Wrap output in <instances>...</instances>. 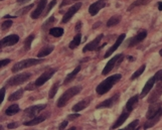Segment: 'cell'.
Here are the masks:
<instances>
[{
    "label": "cell",
    "instance_id": "3",
    "mask_svg": "<svg viewBox=\"0 0 162 130\" xmlns=\"http://www.w3.org/2000/svg\"><path fill=\"white\" fill-rule=\"evenodd\" d=\"M43 58H26V60L20 61V62L16 63L12 68V73H18L19 71L23 70V69L32 67V66H36L38 64L42 63Z\"/></svg>",
    "mask_w": 162,
    "mask_h": 130
},
{
    "label": "cell",
    "instance_id": "18",
    "mask_svg": "<svg viewBox=\"0 0 162 130\" xmlns=\"http://www.w3.org/2000/svg\"><path fill=\"white\" fill-rule=\"evenodd\" d=\"M91 100H92L91 99V97H88L87 99H84L83 101H80L72 108V111L73 112H80V111H82V110H84L85 108H87L88 106H89Z\"/></svg>",
    "mask_w": 162,
    "mask_h": 130
},
{
    "label": "cell",
    "instance_id": "37",
    "mask_svg": "<svg viewBox=\"0 0 162 130\" xmlns=\"http://www.w3.org/2000/svg\"><path fill=\"white\" fill-rule=\"evenodd\" d=\"M56 4V0H51L50 1V3L48 4V8H46V10H45V15H48V12H50L51 9L53 8V6H55Z\"/></svg>",
    "mask_w": 162,
    "mask_h": 130
},
{
    "label": "cell",
    "instance_id": "21",
    "mask_svg": "<svg viewBox=\"0 0 162 130\" xmlns=\"http://www.w3.org/2000/svg\"><path fill=\"white\" fill-rule=\"evenodd\" d=\"M46 118H48V115L43 114V115H40V116L34 117L30 121H25L23 123V125H25V126H34V125H37L39 123H41V122H43Z\"/></svg>",
    "mask_w": 162,
    "mask_h": 130
},
{
    "label": "cell",
    "instance_id": "8",
    "mask_svg": "<svg viewBox=\"0 0 162 130\" xmlns=\"http://www.w3.org/2000/svg\"><path fill=\"white\" fill-rule=\"evenodd\" d=\"M82 7V3L81 2H78V3H76V4H73V6H71L70 8L68 9V11L65 13V15H63V23H67L68 22V21L72 19V17L75 15L77 12L80 10V8Z\"/></svg>",
    "mask_w": 162,
    "mask_h": 130
},
{
    "label": "cell",
    "instance_id": "45",
    "mask_svg": "<svg viewBox=\"0 0 162 130\" xmlns=\"http://www.w3.org/2000/svg\"><path fill=\"white\" fill-rule=\"evenodd\" d=\"M81 27H82V22H81V21H78L77 25H76V30H80Z\"/></svg>",
    "mask_w": 162,
    "mask_h": 130
},
{
    "label": "cell",
    "instance_id": "14",
    "mask_svg": "<svg viewBox=\"0 0 162 130\" xmlns=\"http://www.w3.org/2000/svg\"><path fill=\"white\" fill-rule=\"evenodd\" d=\"M147 36V31L146 30H142L140 31L136 34L135 36H133L132 38H130L129 40V43L127 45L128 48H132V46L138 45L139 43H141L142 40H144V38H145Z\"/></svg>",
    "mask_w": 162,
    "mask_h": 130
},
{
    "label": "cell",
    "instance_id": "36",
    "mask_svg": "<svg viewBox=\"0 0 162 130\" xmlns=\"http://www.w3.org/2000/svg\"><path fill=\"white\" fill-rule=\"evenodd\" d=\"M139 124V121L138 120H134L133 122H131V123H130L128 126H126L125 127V129L126 130H128V129H135L137 127V125Z\"/></svg>",
    "mask_w": 162,
    "mask_h": 130
},
{
    "label": "cell",
    "instance_id": "19",
    "mask_svg": "<svg viewBox=\"0 0 162 130\" xmlns=\"http://www.w3.org/2000/svg\"><path fill=\"white\" fill-rule=\"evenodd\" d=\"M155 80H154V78L152 77L150 78L148 81H147V83L145 84V86H144V88H143V90H142V92H141V94H140V98H143V97H145L147 94H148L149 92L151 91V89L153 88V86L154 84H155Z\"/></svg>",
    "mask_w": 162,
    "mask_h": 130
},
{
    "label": "cell",
    "instance_id": "25",
    "mask_svg": "<svg viewBox=\"0 0 162 130\" xmlns=\"http://www.w3.org/2000/svg\"><path fill=\"white\" fill-rule=\"evenodd\" d=\"M81 41H82V33L78 32L77 35L73 38V40L70 43V46H70L71 50H75L77 46H78L81 45Z\"/></svg>",
    "mask_w": 162,
    "mask_h": 130
},
{
    "label": "cell",
    "instance_id": "47",
    "mask_svg": "<svg viewBox=\"0 0 162 130\" xmlns=\"http://www.w3.org/2000/svg\"><path fill=\"white\" fill-rule=\"evenodd\" d=\"M157 5H158V9L160 11H162V2L160 1V2H158V3H157Z\"/></svg>",
    "mask_w": 162,
    "mask_h": 130
},
{
    "label": "cell",
    "instance_id": "28",
    "mask_svg": "<svg viewBox=\"0 0 162 130\" xmlns=\"http://www.w3.org/2000/svg\"><path fill=\"white\" fill-rule=\"evenodd\" d=\"M121 21V16L120 15H114L112 16L109 20L107 21V24L106 25L108 27H111V26H114V25H117L118 23Z\"/></svg>",
    "mask_w": 162,
    "mask_h": 130
},
{
    "label": "cell",
    "instance_id": "24",
    "mask_svg": "<svg viewBox=\"0 0 162 130\" xmlns=\"http://www.w3.org/2000/svg\"><path fill=\"white\" fill-rule=\"evenodd\" d=\"M55 50V46H45V48H42L40 51H38L37 53V58H42L43 57H46L48 56L50 53H53V51Z\"/></svg>",
    "mask_w": 162,
    "mask_h": 130
},
{
    "label": "cell",
    "instance_id": "43",
    "mask_svg": "<svg viewBox=\"0 0 162 130\" xmlns=\"http://www.w3.org/2000/svg\"><path fill=\"white\" fill-rule=\"evenodd\" d=\"M78 117H80V114H78L77 112H73V114L68 115V119H70V120L76 119V118H78Z\"/></svg>",
    "mask_w": 162,
    "mask_h": 130
},
{
    "label": "cell",
    "instance_id": "7",
    "mask_svg": "<svg viewBox=\"0 0 162 130\" xmlns=\"http://www.w3.org/2000/svg\"><path fill=\"white\" fill-rule=\"evenodd\" d=\"M55 72H56V69H50V70H48L46 72L42 73V75H41L40 77H38L35 82H34L35 87H40V86H42L43 84H45V83L55 75Z\"/></svg>",
    "mask_w": 162,
    "mask_h": 130
},
{
    "label": "cell",
    "instance_id": "6",
    "mask_svg": "<svg viewBox=\"0 0 162 130\" xmlns=\"http://www.w3.org/2000/svg\"><path fill=\"white\" fill-rule=\"evenodd\" d=\"M103 36H104L103 34H100V35H98L94 40H92L91 43H88V45H86L84 46V48H83V53H87V51H92L101 50V48H102L103 46H106V43H103V45L100 46V43H101V41H102Z\"/></svg>",
    "mask_w": 162,
    "mask_h": 130
},
{
    "label": "cell",
    "instance_id": "44",
    "mask_svg": "<svg viewBox=\"0 0 162 130\" xmlns=\"http://www.w3.org/2000/svg\"><path fill=\"white\" fill-rule=\"evenodd\" d=\"M17 126L16 123H9L8 125H7V127H8L9 129H12V128H15V127Z\"/></svg>",
    "mask_w": 162,
    "mask_h": 130
},
{
    "label": "cell",
    "instance_id": "32",
    "mask_svg": "<svg viewBox=\"0 0 162 130\" xmlns=\"http://www.w3.org/2000/svg\"><path fill=\"white\" fill-rule=\"evenodd\" d=\"M34 38H35V36H34L33 34H30V35H29L28 38L25 40V41H24V50H25L26 51L30 50L31 43H32V41H33V40H34Z\"/></svg>",
    "mask_w": 162,
    "mask_h": 130
},
{
    "label": "cell",
    "instance_id": "48",
    "mask_svg": "<svg viewBox=\"0 0 162 130\" xmlns=\"http://www.w3.org/2000/svg\"><path fill=\"white\" fill-rule=\"evenodd\" d=\"M4 18H9V17H10V18H15L16 16H11V15H5V16H3Z\"/></svg>",
    "mask_w": 162,
    "mask_h": 130
},
{
    "label": "cell",
    "instance_id": "17",
    "mask_svg": "<svg viewBox=\"0 0 162 130\" xmlns=\"http://www.w3.org/2000/svg\"><path fill=\"white\" fill-rule=\"evenodd\" d=\"M162 95V81L161 82H158V84L155 87L153 92L151 93L150 97L148 99V102L149 103H153V102H156V100L158 99Z\"/></svg>",
    "mask_w": 162,
    "mask_h": 130
},
{
    "label": "cell",
    "instance_id": "15",
    "mask_svg": "<svg viewBox=\"0 0 162 130\" xmlns=\"http://www.w3.org/2000/svg\"><path fill=\"white\" fill-rule=\"evenodd\" d=\"M125 38H126V34L125 33H122L121 35H119V38H117V40H116V43L113 45L111 48H109V50L107 51V53H105V56H104V58H109L110 56L112 55L113 53H114L115 51L117 50L118 48H119V46L121 45L122 43H123V40H125Z\"/></svg>",
    "mask_w": 162,
    "mask_h": 130
},
{
    "label": "cell",
    "instance_id": "9",
    "mask_svg": "<svg viewBox=\"0 0 162 130\" xmlns=\"http://www.w3.org/2000/svg\"><path fill=\"white\" fill-rule=\"evenodd\" d=\"M46 107L45 104H38V105H34V106H30L28 107L27 109H25V111H24V113L27 117H30V118H32V117L36 116L39 112L42 111V110H45Z\"/></svg>",
    "mask_w": 162,
    "mask_h": 130
},
{
    "label": "cell",
    "instance_id": "30",
    "mask_svg": "<svg viewBox=\"0 0 162 130\" xmlns=\"http://www.w3.org/2000/svg\"><path fill=\"white\" fill-rule=\"evenodd\" d=\"M22 95H23V89H19L16 92H14L13 94H11L8 98V100L9 101H16V100L20 99L22 97Z\"/></svg>",
    "mask_w": 162,
    "mask_h": 130
},
{
    "label": "cell",
    "instance_id": "2",
    "mask_svg": "<svg viewBox=\"0 0 162 130\" xmlns=\"http://www.w3.org/2000/svg\"><path fill=\"white\" fill-rule=\"evenodd\" d=\"M81 90H82V88L78 87V86H76V87H72V88H70V89H68L62 96L58 98V102H56V106L58 108L66 106L67 103L70 101L73 97H75L76 95H78V93L81 92Z\"/></svg>",
    "mask_w": 162,
    "mask_h": 130
},
{
    "label": "cell",
    "instance_id": "39",
    "mask_svg": "<svg viewBox=\"0 0 162 130\" xmlns=\"http://www.w3.org/2000/svg\"><path fill=\"white\" fill-rule=\"evenodd\" d=\"M4 97H5V88H1V90H0V103L1 104L4 100Z\"/></svg>",
    "mask_w": 162,
    "mask_h": 130
},
{
    "label": "cell",
    "instance_id": "46",
    "mask_svg": "<svg viewBox=\"0 0 162 130\" xmlns=\"http://www.w3.org/2000/svg\"><path fill=\"white\" fill-rule=\"evenodd\" d=\"M28 1H30V0H17V3L18 4H24V3H26V2H28Z\"/></svg>",
    "mask_w": 162,
    "mask_h": 130
},
{
    "label": "cell",
    "instance_id": "16",
    "mask_svg": "<svg viewBox=\"0 0 162 130\" xmlns=\"http://www.w3.org/2000/svg\"><path fill=\"white\" fill-rule=\"evenodd\" d=\"M46 4H48V0H40V1L38 2L37 6H36V8L34 9V11L31 13V18L32 19H36L38 18L39 16L42 14V11L45 10Z\"/></svg>",
    "mask_w": 162,
    "mask_h": 130
},
{
    "label": "cell",
    "instance_id": "42",
    "mask_svg": "<svg viewBox=\"0 0 162 130\" xmlns=\"http://www.w3.org/2000/svg\"><path fill=\"white\" fill-rule=\"evenodd\" d=\"M68 122L67 121V120H65V121L62 122V123L60 124V126H58V129H65L66 127L68 126Z\"/></svg>",
    "mask_w": 162,
    "mask_h": 130
},
{
    "label": "cell",
    "instance_id": "38",
    "mask_svg": "<svg viewBox=\"0 0 162 130\" xmlns=\"http://www.w3.org/2000/svg\"><path fill=\"white\" fill-rule=\"evenodd\" d=\"M53 21H55V16H50V18L48 19V21H46V22H45V24H43V27H42V28H43V29H45L48 25H50V23L51 24V23L53 22Z\"/></svg>",
    "mask_w": 162,
    "mask_h": 130
},
{
    "label": "cell",
    "instance_id": "4",
    "mask_svg": "<svg viewBox=\"0 0 162 130\" xmlns=\"http://www.w3.org/2000/svg\"><path fill=\"white\" fill-rule=\"evenodd\" d=\"M124 58L125 57L123 53H119V55H116L115 57H113L111 60L107 63L106 67L104 68V70H103V72H102V75L106 76L107 74H109L117 65H119V64L124 60Z\"/></svg>",
    "mask_w": 162,
    "mask_h": 130
},
{
    "label": "cell",
    "instance_id": "20",
    "mask_svg": "<svg viewBox=\"0 0 162 130\" xmlns=\"http://www.w3.org/2000/svg\"><path fill=\"white\" fill-rule=\"evenodd\" d=\"M161 116H162V108H161L160 111H159L158 113L155 115V116L152 117V118H150V119H148V121H147L146 123L144 124V128L148 129V128H150V127H153L154 125H155L157 122H158L159 120H160Z\"/></svg>",
    "mask_w": 162,
    "mask_h": 130
},
{
    "label": "cell",
    "instance_id": "22",
    "mask_svg": "<svg viewBox=\"0 0 162 130\" xmlns=\"http://www.w3.org/2000/svg\"><path fill=\"white\" fill-rule=\"evenodd\" d=\"M128 117H129V113H128V112H127V111L122 112V114L120 115L119 118L117 119V121L115 122L114 125H113L111 128H112V129H116V128H118V127H120L122 124L124 123L125 121H126V119L128 118Z\"/></svg>",
    "mask_w": 162,
    "mask_h": 130
},
{
    "label": "cell",
    "instance_id": "27",
    "mask_svg": "<svg viewBox=\"0 0 162 130\" xmlns=\"http://www.w3.org/2000/svg\"><path fill=\"white\" fill-rule=\"evenodd\" d=\"M19 111H20V108H19L18 104H13V105H10V106L5 110V114L7 116H12V115L18 113Z\"/></svg>",
    "mask_w": 162,
    "mask_h": 130
},
{
    "label": "cell",
    "instance_id": "31",
    "mask_svg": "<svg viewBox=\"0 0 162 130\" xmlns=\"http://www.w3.org/2000/svg\"><path fill=\"white\" fill-rule=\"evenodd\" d=\"M145 69H146V65H142L141 67H140L138 70L135 72L133 75H132V77H131V81H134L135 79H137L138 77H140V76L143 74V72L145 71Z\"/></svg>",
    "mask_w": 162,
    "mask_h": 130
},
{
    "label": "cell",
    "instance_id": "5",
    "mask_svg": "<svg viewBox=\"0 0 162 130\" xmlns=\"http://www.w3.org/2000/svg\"><path fill=\"white\" fill-rule=\"evenodd\" d=\"M30 77H31L30 73L18 74V75H15L14 77L10 78V79L7 81L6 84L8 86H18V85H21V84H23V83H25L26 81H28Z\"/></svg>",
    "mask_w": 162,
    "mask_h": 130
},
{
    "label": "cell",
    "instance_id": "13",
    "mask_svg": "<svg viewBox=\"0 0 162 130\" xmlns=\"http://www.w3.org/2000/svg\"><path fill=\"white\" fill-rule=\"evenodd\" d=\"M118 100H119V94H116V95H114V96H112L111 98H109V99H107V100H105V101H103L102 103H100L98 106H96V108H97V109L112 108L118 102Z\"/></svg>",
    "mask_w": 162,
    "mask_h": 130
},
{
    "label": "cell",
    "instance_id": "26",
    "mask_svg": "<svg viewBox=\"0 0 162 130\" xmlns=\"http://www.w3.org/2000/svg\"><path fill=\"white\" fill-rule=\"evenodd\" d=\"M80 71H81V66H78V67L76 68L72 73H70V74H68V75L67 76V77H66V79H65V82H63V84L67 85V84H68V83L72 82V81L73 80V78H75L76 76L78 75V73L80 72Z\"/></svg>",
    "mask_w": 162,
    "mask_h": 130
},
{
    "label": "cell",
    "instance_id": "34",
    "mask_svg": "<svg viewBox=\"0 0 162 130\" xmlns=\"http://www.w3.org/2000/svg\"><path fill=\"white\" fill-rule=\"evenodd\" d=\"M12 24H13V23H12L11 20H5L4 22H2V24H1V30H5V29L9 28L12 25Z\"/></svg>",
    "mask_w": 162,
    "mask_h": 130
},
{
    "label": "cell",
    "instance_id": "49",
    "mask_svg": "<svg viewBox=\"0 0 162 130\" xmlns=\"http://www.w3.org/2000/svg\"><path fill=\"white\" fill-rule=\"evenodd\" d=\"M159 55L162 56V50H160V51H159Z\"/></svg>",
    "mask_w": 162,
    "mask_h": 130
},
{
    "label": "cell",
    "instance_id": "29",
    "mask_svg": "<svg viewBox=\"0 0 162 130\" xmlns=\"http://www.w3.org/2000/svg\"><path fill=\"white\" fill-rule=\"evenodd\" d=\"M50 34L55 38H60L63 34V28L62 27H53L50 29Z\"/></svg>",
    "mask_w": 162,
    "mask_h": 130
},
{
    "label": "cell",
    "instance_id": "1",
    "mask_svg": "<svg viewBox=\"0 0 162 130\" xmlns=\"http://www.w3.org/2000/svg\"><path fill=\"white\" fill-rule=\"evenodd\" d=\"M122 78V76L120 74H115V75L111 76V77L107 78L106 80H104L103 82H101L99 85L96 88V92L98 95H104L106 93L109 92L112 89V87L114 86L118 81H120Z\"/></svg>",
    "mask_w": 162,
    "mask_h": 130
},
{
    "label": "cell",
    "instance_id": "41",
    "mask_svg": "<svg viewBox=\"0 0 162 130\" xmlns=\"http://www.w3.org/2000/svg\"><path fill=\"white\" fill-rule=\"evenodd\" d=\"M31 7H33V4H30V5H28V6H26L25 8H23V10L22 11H20L19 12L18 14H24V13H26V12H27L29 9L31 8Z\"/></svg>",
    "mask_w": 162,
    "mask_h": 130
},
{
    "label": "cell",
    "instance_id": "11",
    "mask_svg": "<svg viewBox=\"0 0 162 130\" xmlns=\"http://www.w3.org/2000/svg\"><path fill=\"white\" fill-rule=\"evenodd\" d=\"M106 6V1L105 0H98L95 3L91 4L89 7V13L91 14V16H95L96 14L99 12L101 9H103Z\"/></svg>",
    "mask_w": 162,
    "mask_h": 130
},
{
    "label": "cell",
    "instance_id": "23",
    "mask_svg": "<svg viewBox=\"0 0 162 130\" xmlns=\"http://www.w3.org/2000/svg\"><path fill=\"white\" fill-rule=\"evenodd\" d=\"M139 97L138 95H135V96L131 97L130 99L128 100V102L126 103V110L129 112H131L132 110L134 109L135 107H136L137 103H138V100H139Z\"/></svg>",
    "mask_w": 162,
    "mask_h": 130
},
{
    "label": "cell",
    "instance_id": "40",
    "mask_svg": "<svg viewBox=\"0 0 162 130\" xmlns=\"http://www.w3.org/2000/svg\"><path fill=\"white\" fill-rule=\"evenodd\" d=\"M11 60H9V58H5V60H1V62H0V67L3 68L5 67L6 65H8V64H10Z\"/></svg>",
    "mask_w": 162,
    "mask_h": 130
},
{
    "label": "cell",
    "instance_id": "50",
    "mask_svg": "<svg viewBox=\"0 0 162 130\" xmlns=\"http://www.w3.org/2000/svg\"><path fill=\"white\" fill-rule=\"evenodd\" d=\"M1 1H3V0H1Z\"/></svg>",
    "mask_w": 162,
    "mask_h": 130
},
{
    "label": "cell",
    "instance_id": "35",
    "mask_svg": "<svg viewBox=\"0 0 162 130\" xmlns=\"http://www.w3.org/2000/svg\"><path fill=\"white\" fill-rule=\"evenodd\" d=\"M153 78H154V80H155L156 83L161 82V81H162V70L158 71V72H157L155 75L153 76Z\"/></svg>",
    "mask_w": 162,
    "mask_h": 130
},
{
    "label": "cell",
    "instance_id": "10",
    "mask_svg": "<svg viewBox=\"0 0 162 130\" xmlns=\"http://www.w3.org/2000/svg\"><path fill=\"white\" fill-rule=\"evenodd\" d=\"M19 40V36L17 34H10V35L6 36V38H2L0 40V48H5V46H14L18 43Z\"/></svg>",
    "mask_w": 162,
    "mask_h": 130
},
{
    "label": "cell",
    "instance_id": "33",
    "mask_svg": "<svg viewBox=\"0 0 162 130\" xmlns=\"http://www.w3.org/2000/svg\"><path fill=\"white\" fill-rule=\"evenodd\" d=\"M58 87H60V83H55V84L53 85L51 89L50 90V92H48V98H50V99H53V98L55 96L56 92H58Z\"/></svg>",
    "mask_w": 162,
    "mask_h": 130
},
{
    "label": "cell",
    "instance_id": "12",
    "mask_svg": "<svg viewBox=\"0 0 162 130\" xmlns=\"http://www.w3.org/2000/svg\"><path fill=\"white\" fill-rule=\"evenodd\" d=\"M162 108V102H153L151 103V105L148 108V111H147L146 117L147 119H150L152 117H154L155 115L158 113Z\"/></svg>",
    "mask_w": 162,
    "mask_h": 130
}]
</instances>
